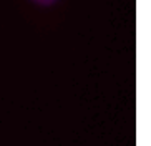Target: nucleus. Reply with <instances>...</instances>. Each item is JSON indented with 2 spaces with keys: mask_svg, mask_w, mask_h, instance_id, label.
Instances as JSON below:
<instances>
[{
  "mask_svg": "<svg viewBox=\"0 0 151 146\" xmlns=\"http://www.w3.org/2000/svg\"><path fill=\"white\" fill-rule=\"evenodd\" d=\"M33 2H37L38 5H52V4H55L57 0H33Z\"/></svg>",
  "mask_w": 151,
  "mask_h": 146,
  "instance_id": "f257e3e1",
  "label": "nucleus"
}]
</instances>
